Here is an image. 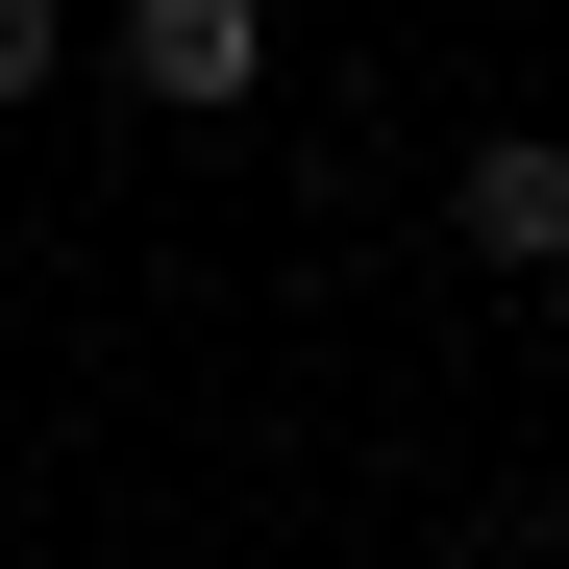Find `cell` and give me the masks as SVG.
<instances>
[{
	"mask_svg": "<svg viewBox=\"0 0 569 569\" xmlns=\"http://www.w3.org/2000/svg\"><path fill=\"white\" fill-rule=\"evenodd\" d=\"M446 248L470 272H569V124H496V149H470L446 173Z\"/></svg>",
	"mask_w": 569,
	"mask_h": 569,
	"instance_id": "2",
	"label": "cell"
},
{
	"mask_svg": "<svg viewBox=\"0 0 569 569\" xmlns=\"http://www.w3.org/2000/svg\"><path fill=\"white\" fill-rule=\"evenodd\" d=\"M50 74H74V0H0V124H26Z\"/></svg>",
	"mask_w": 569,
	"mask_h": 569,
	"instance_id": "3",
	"label": "cell"
},
{
	"mask_svg": "<svg viewBox=\"0 0 569 569\" xmlns=\"http://www.w3.org/2000/svg\"><path fill=\"white\" fill-rule=\"evenodd\" d=\"M74 74H124L149 124H248V100H272V0H100Z\"/></svg>",
	"mask_w": 569,
	"mask_h": 569,
	"instance_id": "1",
	"label": "cell"
}]
</instances>
